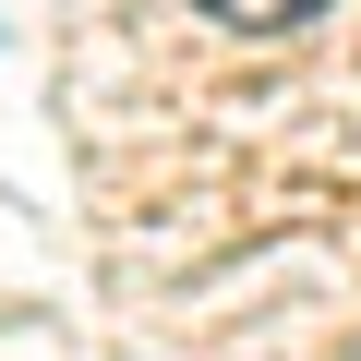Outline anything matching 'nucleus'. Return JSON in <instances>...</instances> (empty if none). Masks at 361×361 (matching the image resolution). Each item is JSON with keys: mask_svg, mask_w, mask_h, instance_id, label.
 Returning a JSON list of instances; mask_svg holds the SVG:
<instances>
[{"mask_svg": "<svg viewBox=\"0 0 361 361\" xmlns=\"http://www.w3.org/2000/svg\"><path fill=\"white\" fill-rule=\"evenodd\" d=\"M205 25H229V37H289V25H313L325 0H193Z\"/></svg>", "mask_w": 361, "mask_h": 361, "instance_id": "nucleus-1", "label": "nucleus"}]
</instances>
